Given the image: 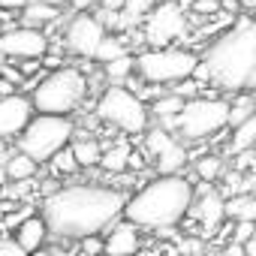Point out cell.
<instances>
[{"label":"cell","mask_w":256,"mask_h":256,"mask_svg":"<svg viewBox=\"0 0 256 256\" xmlns=\"http://www.w3.org/2000/svg\"><path fill=\"white\" fill-rule=\"evenodd\" d=\"M126 196L130 193H124L120 187L78 181L46 193L40 214L48 226V235L78 241L84 235H102L124 214Z\"/></svg>","instance_id":"obj_1"},{"label":"cell","mask_w":256,"mask_h":256,"mask_svg":"<svg viewBox=\"0 0 256 256\" xmlns=\"http://www.w3.org/2000/svg\"><path fill=\"white\" fill-rule=\"evenodd\" d=\"M202 66L208 82L226 94L256 90V22L235 18L229 30L208 42Z\"/></svg>","instance_id":"obj_2"},{"label":"cell","mask_w":256,"mask_h":256,"mask_svg":"<svg viewBox=\"0 0 256 256\" xmlns=\"http://www.w3.org/2000/svg\"><path fill=\"white\" fill-rule=\"evenodd\" d=\"M196 190L193 181L184 175H157L145 181L136 193L126 196L124 214L133 220L142 232H160V229H175L187 220L193 208Z\"/></svg>","instance_id":"obj_3"},{"label":"cell","mask_w":256,"mask_h":256,"mask_svg":"<svg viewBox=\"0 0 256 256\" xmlns=\"http://www.w3.org/2000/svg\"><path fill=\"white\" fill-rule=\"evenodd\" d=\"M90 82L78 66H58L52 72H42L40 84L30 90L34 112L42 114H76L88 100Z\"/></svg>","instance_id":"obj_4"},{"label":"cell","mask_w":256,"mask_h":256,"mask_svg":"<svg viewBox=\"0 0 256 256\" xmlns=\"http://www.w3.org/2000/svg\"><path fill=\"white\" fill-rule=\"evenodd\" d=\"M94 118L124 136H142L151 126L148 102L126 84H108L94 102Z\"/></svg>","instance_id":"obj_5"},{"label":"cell","mask_w":256,"mask_h":256,"mask_svg":"<svg viewBox=\"0 0 256 256\" xmlns=\"http://www.w3.org/2000/svg\"><path fill=\"white\" fill-rule=\"evenodd\" d=\"M199 52L184 46H154L136 54V76L154 88H172L181 78L193 76L199 66Z\"/></svg>","instance_id":"obj_6"},{"label":"cell","mask_w":256,"mask_h":256,"mask_svg":"<svg viewBox=\"0 0 256 256\" xmlns=\"http://www.w3.org/2000/svg\"><path fill=\"white\" fill-rule=\"evenodd\" d=\"M76 126L78 124L72 120V114H42V112H34L28 126L18 133V148L42 166L60 148H66L72 142Z\"/></svg>","instance_id":"obj_7"},{"label":"cell","mask_w":256,"mask_h":256,"mask_svg":"<svg viewBox=\"0 0 256 256\" xmlns=\"http://www.w3.org/2000/svg\"><path fill=\"white\" fill-rule=\"evenodd\" d=\"M226 118H229V100L193 96V100H184L172 130H178V136L187 142H205L220 130H226Z\"/></svg>","instance_id":"obj_8"},{"label":"cell","mask_w":256,"mask_h":256,"mask_svg":"<svg viewBox=\"0 0 256 256\" xmlns=\"http://www.w3.org/2000/svg\"><path fill=\"white\" fill-rule=\"evenodd\" d=\"M145 136V154L154 157V166L160 175H181L184 166L190 163V154L184 148V142L178 136H172V130L166 126H148L142 133Z\"/></svg>","instance_id":"obj_9"},{"label":"cell","mask_w":256,"mask_h":256,"mask_svg":"<svg viewBox=\"0 0 256 256\" xmlns=\"http://www.w3.org/2000/svg\"><path fill=\"white\" fill-rule=\"evenodd\" d=\"M102 40H106V24L94 12H76L64 28V48L76 58L94 60Z\"/></svg>","instance_id":"obj_10"},{"label":"cell","mask_w":256,"mask_h":256,"mask_svg":"<svg viewBox=\"0 0 256 256\" xmlns=\"http://www.w3.org/2000/svg\"><path fill=\"white\" fill-rule=\"evenodd\" d=\"M145 18H148L145 40L154 42V46H172V40L184 36V30H187L184 10L175 4V0H163V4H157Z\"/></svg>","instance_id":"obj_11"},{"label":"cell","mask_w":256,"mask_h":256,"mask_svg":"<svg viewBox=\"0 0 256 256\" xmlns=\"http://www.w3.org/2000/svg\"><path fill=\"white\" fill-rule=\"evenodd\" d=\"M0 54L12 60H42L48 54V34L36 28H10L0 34Z\"/></svg>","instance_id":"obj_12"},{"label":"cell","mask_w":256,"mask_h":256,"mask_svg":"<svg viewBox=\"0 0 256 256\" xmlns=\"http://www.w3.org/2000/svg\"><path fill=\"white\" fill-rule=\"evenodd\" d=\"M142 250H145L142 229L126 217H118L102 235V256H142Z\"/></svg>","instance_id":"obj_13"},{"label":"cell","mask_w":256,"mask_h":256,"mask_svg":"<svg viewBox=\"0 0 256 256\" xmlns=\"http://www.w3.org/2000/svg\"><path fill=\"white\" fill-rule=\"evenodd\" d=\"M34 118V102H30V96H24V94H4L0 96V139H12V136H18L24 126H28V120Z\"/></svg>","instance_id":"obj_14"},{"label":"cell","mask_w":256,"mask_h":256,"mask_svg":"<svg viewBox=\"0 0 256 256\" xmlns=\"http://www.w3.org/2000/svg\"><path fill=\"white\" fill-rule=\"evenodd\" d=\"M12 238L24 247V253L36 250V247H46V241H48V226H46L42 214H28V217L16 226V235H12Z\"/></svg>","instance_id":"obj_15"},{"label":"cell","mask_w":256,"mask_h":256,"mask_svg":"<svg viewBox=\"0 0 256 256\" xmlns=\"http://www.w3.org/2000/svg\"><path fill=\"white\" fill-rule=\"evenodd\" d=\"M190 211H196V217H199L208 229H217V226L226 220V202H223V196L214 193V190H208V187H205V196L193 199V208H190Z\"/></svg>","instance_id":"obj_16"},{"label":"cell","mask_w":256,"mask_h":256,"mask_svg":"<svg viewBox=\"0 0 256 256\" xmlns=\"http://www.w3.org/2000/svg\"><path fill=\"white\" fill-rule=\"evenodd\" d=\"M70 151H72L78 169H94V166H100L102 142H100L96 136H88V133L82 136V133H78V126H76V136H72V142H70Z\"/></svg>","instance_id":"obj_17"},{"label":"cell","mask_w":256,"mask_h":256,"mask_svg":"<svg viewBox=\"0 0 256 256\" xmlns=\"http://www.w3.org/2000/svg\"><path fill=\"white\" fill-rule=\"evenodd\" d=\"M60 12H64V10H58V6H52V4L28 0V4L22 6V28H36V30L52 28V24L60 18Z\"/></svg>","instance_id":"obj_18"},{"label":"cell","mask_w":256,"mask_h":256,"mask_svg":"<svg viewBox=\"0 0 256 256\" xmlns=\"http://www.w3.org/2000/svg\"><path fill=\"white\" fill-rule=\"evenodd\" d=\"M181 106H184V96H178V94H160L157 100H151V120H160V126H166V130H172V124H175V118H178V112H181Z\"/></svg>","instance_id":"obj_19"},{"label":"cell","mask_w":256,"mask_h":256,"mask_svg":"<svg viewBox=\"0 0 256 256\" xmlns=\"http://www.w3.org/2000/svg\"><path fill=\"white\" fill-rule=\"evenodd\" d=\"M253 148H256V112L244 118L238 126H232V136H229V154H244Z\"/></svg>","instance_id":"obj_20"},{"label":"cell","mask_w":256,"mask_h":256,"mask_svg":"<svg viewBox=\"0 0 256 256\" xmlns=\"http://www.w3.org/2000/svg\"><path fill=\"white\" fill-rule=\"evenodd\" d=\"M36 175H40V163L34 157H28L24 151L12 154L6 160V166H4V178L6 181H34Z\"/></svg>","instance_id":"obj_21"},{"label":"cell","mask_w":256,"mask_h":256,"mask_svg":"<svg viewBox=\"0 0 256 256\" xmlns=\"http://www.w3.org/2000/svg\"><path fill=\"white\" fill-rule=\"evenodd\" d=\"M100 166L112 175H124L126 166H130V148H126V142H114L108 148H102V157H100Z\"/></svg>","instance_id":"obj_22"},{"label":"cell","mask_w":256,"mask_h":256,"mask_svg":"<svg viewBox=\"0 0 256 256\" xmlns=\"http://www.w3.org/2000/svg\"><path fill=\"white\" fill-rule=\"evenodd\" d=\"M256 112V94L253 90H238L235 100H229V118H226V126H238L244 118H250Z\"/></svg>","instance_id":"obj_23"},{"label":"cell","mask_w":256,"mask_h":256,"mask_svg":"<svg viewBox=\"0 0 256 256\" xmlns=\"http://www.w3.org/2000/svg\"><path fill=\"white\" fill-rule=\"evenodd\" d=\"M102 72H106V78H112V84H124L130 76H136V58L126 52V54L102 64Z\"/></svg>","instance_id":"obj_24"},{"label":"cell","mask_w":256,"mask_h":256,"mask_svg":"<svg viewBox=\"0 0 256 256\" xmlns=\"http://www.w3.org/2000/svg\"><path fill=\"white\" fill-rule=\"evenodd\" d=\"M193 172H196L199 181L214 184V181H220V178L226 175V166H223V160H220L217 154H205V157H199V160L193 163Z\"/></svg>","instance_id":"obj_25"},{"label":"cell","mask_w":256,"mask_h":256,"mask_svg":"<svg viewBox=\"0 0 256 256\" xmlns=\"http://www.w3.org/2000/svg\"><path fill=\"white\" fill-rule=\"evenodd\" d=\"M226 217L232 220H256V196L238 193L226 202Z\"/></svg>","instance_id":"obj_26"},{"label":"cell","mask_w":256,"mask_h":256,"mask_svg":"<svg viewBox=\"0 0 256 256\" xmlns=\"http://www.w3.org/2000/svg\"><path fill=\"white\" fill-rule=\"evenodd\" d=\"M157 4H163V0H124V12H120V18H124V24L126 22H139V18H145Z\"/></svg>","instance_id":"obj_27"},{"label":"cell","mask_w":256,"mask_h":256,"mask_svg":"<svg viewBox=\"0 0 256 256\" xmlns=\"http://www.w3.org/2000/svg\"><path fill=\"white\" fill-rule=\"evenodd\" d=\"M126 52H130V48H126V42H120L118 36H108V34H106V40L100 42V48H96L94 60L108 64V60H114V58H120V54H126Z\"/></svg>","instance_id":"obj_28"},{"label":"cell","mask_w":256,"mask_h":256,"mask_svg":"<svg viewBox=\"0 0 256 256\" xmlns=\"http://www.w3.org/2000/svg\"><path fill=\"white\" fill-rule=\"evenodd\" d=\"M48 163H52L54 175H64V178H66V175H76V169H78V163H76V157H72L70 145H66V148H60V151H58Z\"/></svg>","instance_id":"obj_29"},{"label":"cell","mask_w":256,"mask_h":256,"mask_svg":"<svg viewBox=\"0 0 256 256\" xmlns=\"http://www.w3.org/2000/svg\"><path fill=\"white\" fill-rule=\"evenodd\" d=\"M253 232H256V220H232V238L229 241L244 244L253 238Z\"/></svg>","instance_id":"obj_30"},{"label":"cell","mask_w":256,"mask_h":256,"mask_svg":"<svg viewBox=\"0 0 256 256\" xmlns=\"http://www.w3.org/2000/svg\"><path fill=\"white\" fill-rule=\"evenodd\" d=\"M82 244V253L84 256H102V235H84V238H78Z\"/></svg>","instance_id":"obj_31"},{"label":"cell","mask_w":256,"mask_h":256,"mask_svg":"<svg viewBox=\"0 0 256 256\" xmlns=\"http://www.w3.org/2000/svg\"><path fill=\"white\" fill-rule=\"evenodd\" d=\"M0 256H28V253H24V247H22L16 238L0 235Z\"/></svg>","instance_id":"obj_32"},{"label":"cell","mask_w":256,"mask_h":256,"mask_svg":"<svg viewBox=\"0 0 256 256\" xmlns=\"http://www.w3.org/2000/svg\"><path fill=\"white\" fill-rule=\"evenodd\" d=\"M205 256H244V250H241V244H235V241H226V244H220V247L208 250Z\"/></svg>","instance_id":"obj_33"},{"label":"cell","mask_w":256,"mask_h":256,"mask_svg":"<svg viewBox=\"0 0 256 256\" xmlns=\"http://www.w3.org/2000/svg\"><path fill=\"white\" fill-rule=\"evenodd\" d=\"M190 10L199 16H214V12H220V0H193Z\"/></svg>","instance_id":"obj_34"},{"label":"cell","mask_w":256,"mask_h":256,"mask_svg":"<svg viewBox=\"0 0 256 256\" xmlns=\"http://www.w3.org/2000/svg\"><path fill=\"white\" fill-rule=\"evenodd\" d=\"M96 6V0H66V10L72 12H90Z\"/></svg>","instance_id":"obj_35"},{"label":"cell","mask_w":256,"mask_h":256,"mask_svg":"<svg viewBox=\"0 0 256 256\" xmlns=\"http://www.w3.org/2000/svg\"><path fill=\"white\" fill-rule=\"evenodd\" d=\"M100 12H124V0H102Z\"/></svg>","instance_id":"obj_36"},{"label":"cell","mask_w":256,"mask_h":256,"mask_svg":"<svg viewBox=\"0 0 256 256\" xmlns=\"http://www.w3.org/2000/svg\"><path fill=\"white\" fill-rule=\"evenodd\" d=\"M28 0H0V10H12V12H22V6Z\"/></svg>","instance_id":"obj_37"},{"label":"cell","mask_w":256,"mask_h":256,"mask_svg":"<svg viewBox=\"0 0 256 256\" xmlns=\"http://www.w3.org/2000/svg\"><path fill=\"white\" fill-rule=\"evenodd\" d=\"M28 256H60L58 250H52V247H36V250H30Z\"/></svg>","instance_id":"obj_38"},{"label":"cell","mask_w":256,"mask_h":256,"mask_svg":"<svg viewBox=\"0 0 256 256\" xmlns=\"http://www.w3.org/2000/svg\"><path fill=\"white\" fill-rule=\"evenodd\" d=\"M241 250H244V256H256V238L244 241V244H241Z\"/></svg>","instance_id":"obj_39"},{"label":"cell","mask_w":256,"mask_h":256,"mask_svg":"<svg viewBox=\"0 0 256 256\" xmlns=\"http://www.w3.org/2000/svg\"><path fill=\"white\" fill-rule=\"evenodd\" d=\"M40 4H52V6H58V10H66V0H40Z\"/></svg>","instance_id":"obj_40"},{"label":"cell","mask_w":256,"mask_h":256,"mask_svg":"<svg viewBox=\"0 0 256 256\" xmlns=\"http://www.w3.org/2000/svg\"><path fill=\"white\" fill-rule=\"evenodd\" d=\"M241 10H256V0H238Z\"/></svg>","instance_id":"obj_41"},{"label":"cell","mask_w":256,"mask_h":256,"mask_svg":"<svg viewBox=\"0 0 256 256\" xmlns=\"http://www.w3.org/2000/svg\"><path fill=\"white\" fill-rule=\"evenodd\" d=\"M4 94H12V88H10V84H6L4 78H0V96H4Z\"/></svg>","instance_id":"obj_42"},{"label":"cell","mask_w":256,"mask_h":256,"mask_svg":"<svg viewBox=\"0 0 256 256\" xmlns=\"http://www.w3.org/2000/svg\"><path fill=\"white\" fill-rule=\"evenodd\" d=\"M253 238H256V232H253Z\"/></svg>","instance_id":"obj_43"}]
</instances>
